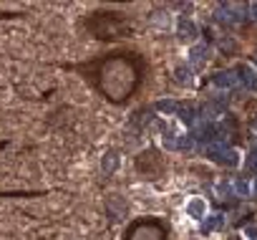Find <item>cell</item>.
<instances>
[{
	"instance_id": "obj_1",
	"label": "cell",
	"mask_w": 257,
	"mask_h": 240,
	"mask_svg": "<svg viewBox=\"0 0 257 240\" xmlns=\"http://www.w3.org/2000/svg\"><path fill=\"white\" fill-rule=\"evenodd\" d=\"M83 74L89 79L96 91L109 99L111 104L126 101L134 89L139 86V63L129 53H111L106 58H98L83 66Z\"/></svg>"
},
{
	"instance_id": "obj_2",
	"label": "cell",
	"mask_w": 257,
	"mask_h": 240,
	"mask_svg": "<svg viewBox=\"0 0 257 240\" xmlns=\"http://www.w3.org/2000/svg\"><path fill=\"white\" fill-rule=\"evenodd\" d=\"M124 240H166V228L157 220H139L126 230Z\"/></svg>"
}]
</instances>
